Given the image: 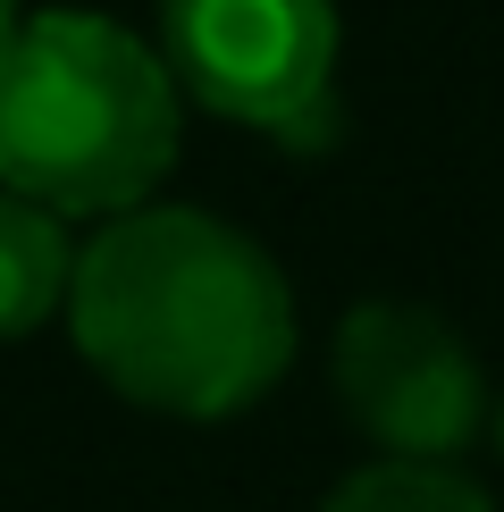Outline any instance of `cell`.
I'll return each mask as SVG.
<instances>
[{"label":"cell","mask_w":504,"mask_h":512,"mask_svg":"<svg viewBox=\"0 0 504 512\" xmlns=\"http://www.w3.org/2000/svg\"><path fill=\"white\" fill-rule=\"evenodd\" d=\"M68 277H76L68 219L17 202L0 185V345L9 336H34L51 311H68Z\"/></svg>","instance_id":"5"},{"label":"cell","mask_w":504,"mask_h":512,"mask_svg":"<svg viewBox=\"0 0 504 512\" xmlns=\"http://www.w3.org/2000/svg\"><path fill=\"white\" fill-rule=\"evenodd\" d=\"M320 512H496V504L454 462H362L320 496Z\"/></svg>","instance_id":"6"},{"label":"cell","mask_w":504,"mask_h":512,"mask_svg":"<svg viewBox=\"0 0 504 512\" xmlns=\"http://www.w3.org/2000/svg\"><path fill=\"white\" fill-rule=\"evenodd\" d=\"M185 143L160 42L101 9H26L0 34V185L51 219H126Z\"/></svg>","instance_id":"2"},{"label":"cell","mask_w":504,"mask_h":512,"mask_svg":"<svg viewBox=\"0 0 504 512\" xmlns=\"http://www.w3.org/2000/svg\"><path fill=\"white\" fill-rule=\"evenodd\" d=\"M17 17H26V9H17V0H0V34H9V26H17Z\"/></svg>","instance_id":"8"},{"label":"cell","mask_w":504,"mask_h":512,"mask_svg":"<svg viewBox=\"0 0 504 512\" xmlns=\"http://www.w3.org/2000/svg\"><path fill=\"white\" fill-rule=\"evenodd\" d=\"M68 336L110 395L160 420H236L294 361L278 252L194 202L101 219L68 277Z\"/></svg>","instance_id":"1"},{"label":"cell","mask_w":504,"mask_h":512,"mask_svg":"<svg viewBox=\"0 0 504 512\" xmlns=\"http://www.w3.org/2000/svg\"><path fill=\"white\" fill-rule=\"evenodd\" d=\"M328 387L336 412L378 445V462H462L496 412L488 370L462 345V328L437 319L429 303H404V294L353 303L336 319Z\"/></svg>","instance_id":"4"},{"label":"cell","mask_w":504,"mask_h":512,"mask_svg":"<svg viewBox=\"0 0 504 512\" xmlns=\"http://www.w3.org/2000/svg\"><path fill=\"white\" fill-rule=\"evenodd\" d=\"M160 59L194 110L278 143L336 126V0H160Z\"/></svg>","instance_id":"3"},{"label":"cell","mask_w":504,"mask_h":512,"mask_svg":"<svg viewBox=\"0 0 504 512\" xmlns=\"http://www.w3.org/2000/svg\"><path fill=\"white\" fill-rule=\"evenodd\" d=\"M488 437H496V454H504V395H496V412H488Z\"/></svg>","instance_id":"7"}]
</instances>
